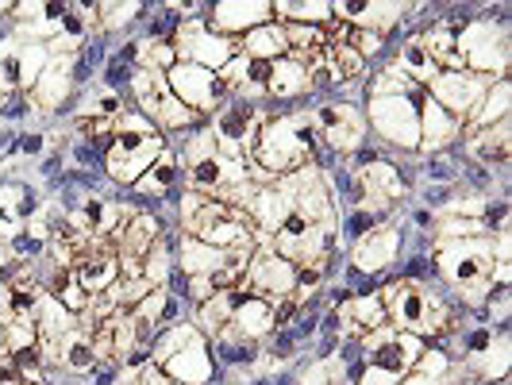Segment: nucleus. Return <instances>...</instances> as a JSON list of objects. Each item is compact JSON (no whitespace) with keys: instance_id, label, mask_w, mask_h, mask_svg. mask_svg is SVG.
<instances>
[{"instance_id":"obj_19","label":"nucleus","mask_w":512,"mask_h":385,"mask_svg":"<svg viewBox=\"0 0 512 385\" xmlns=\"http://www.w3.org/2000/svg\"><path fill=\"white\" fill-rule=\"evenodd\" d=\"M158 370L166 378H174L178 385H212L216 382V359H212L208 335L193 332Z\"/></svg>"},{"instance_id":"obj_33","label":"nucleus","mask_w":512,"mask_h":385,"mask_svg":"<svg viewBox=\"0 0 512 385\" xmlns=\"http://www.w3.org/2000/svg\"><path fill=\"white\" fill-rule=\"evenodd\" d=\"M243 289L247 285H239V289H224V293H216V297H208L205 305L193 308V324H197V332L201 335H212L224 332L231 324V312H235V305H239V297H243Z\"/></svg>"},{"instance_id":"obj_44","label":"nucleus","mask_w":512,"mask_h":385,"mask_svg":"<svg viewBox=\"0 0 512 385\" xmlns=\"http://www.w3.org/2000/svg\"><path fill=\"white\" fill-rule=\"evenodd\" d=\"M412 370H416V374H424V378H432V382H439V378H447V374L455 370V362H451L447 351H439L436 343H428V347L420 351V359H416Z\"/></svg>"},{"instance_id":"obj_18","label":"nucleus","mask_w":512,"mask_h":385,"mask_svg":"<svg viewBox=\"0 0 512 385\" xmlns=\"http://www.w3.org/2000/svg\"><path fill=\"white\" fill-rule=\"evenodd\" d=\"M27 97H31L35 116H62V112H70L77 97L74 58H51V66L27 89Z\"/></svg>"},{"instance_id":"obj_23","label":"nucleus","mask_w":512,"mask_h":385,"mask_svg":"<svg viewBox=\"0 0 512 385\" xmlns=\"http://www.w3.org/2000/svg\"><path fill=\"white\" fill-rule=\"evenodd\" d=\"M208 347H212V359L220 366H228V370H258V362H262V343L251 339V335L235 332L231 324L224 332L212 335Z\"/></svg>"},{"instance_id":"obj_45","label":"nucleus","mask_w":512,"mask_h":385,"mask_svg":"<svg viewBox=\"0 0 512 385\" xmlns=\"http://www.w3.org/2000/svg\"><path fill=\"white\" fill-rule=\"evenodd\" d=\"M51 154V135L43 128H27L16 135V151H12V166L16 158H47Z\"/></svg>"},{"instance_id":"obj_17","label":"nucleus","mask_w":512,"mask_h":385,"mask_svg":"<svg viewBox=\"0 0 512 385\" xmlns=\"http://www.w3.org/2000/svg\"><path fill=\"white\" fill-rule=\"evenodd\" d=\"M201 20H205L212 35L243 39L247 31L274 20V0H216V4H208V12Z\"/></svg>"},{"instance_id":"obj_27","label":"nucleus","mask_w":512,"mask_h":385,"mask_svg":"<svg viewBox=\"0 0 512 385\" xmlns=\"http://www.w3.org/2000/svg\"><path fill=\"white\" fill-rule=\"evenodd\" d=\"M509 332H497V339L489 343L486 351H478V355H470V359L459 362V370L466 378H474V382L482 385H493L501 382V378H509Z\"/></svg>"},{"instance_id":"obj_55","label":"nucleus","mask_w":512,"mask_h":385,"mask_svg":"<svg viewBox=\"0 0 512 385\" xmlns=\"http://www.w3.org/2000/svg\"><path fill=\"white\" fill-rule=\"evenodd\" d=\"M297 308H301V301L289 293V297H282V301H274V328H289L293 324V316H297Z\"/></svg>"},{"instance_id":"obj_9","label":"nucleus","mask_w":512,"mask_h":385,"mask_svg":"<svg viewBox=\"0 0 512 385\" xmlns=\"http://www.w3.org/2000/svg\"><path fill=\"white\" fill-rule=\"evenodd\" d=\"M312 124L320 131V139L332 147L339 158L362 147L370 139V128H366V112H362L359 101H320L312 108Z\"/></svg>"},{"instance_id":"obj_48","label":"nucleus","mask_w":512,"mask_h":385,"mask_svg":"<svg viewBox=\"0 0 512 385\" xmlns=\"http://www.w3.org/2000/svg\"><path fill=\"white\" fill-rule=\"evenodd\" d=\"M347 47L359 51L362 58L370 62V58H378V54L385 51V35H378V31H355V27H351V31H347Z\"/></svg>"},{"instance_id":"obj_12","label":"nucleus","mask_w":512,"mask_h":385,"mask_svg":"<svg viewBox=\"0 0 512 385\" xmlns=\"http://www.w3.org/2000/svg\"><path fill=\"white\" fill-rule=\"evenodd\" d=\"M332 4V20L355 27V31H378L389 39V31L412 20V12H420L424 4H397V0H328Z\"/></svg>"},{"instance_id":"obj_32","label":"nucleus","mask_w":512,"mask_h":385,"mask_svg":"<svg viewBox=\"0 0 512 385\" xmlns=\"http://www.w3.org/2000/svg\"><path fill=\"white\" fill-rule=\"evenodd\" d=\"M35 328H39V351L43 355H51V347L62 339L66 332H74L77 328V316L70 308H62L54 297L43 293V301H39V312H35Z\"/></svg>"},{"instance_id":"obj_39","label":"nucleus","mask_w":512,"mask_h":385,"mask_svg":"<svg viewBox=\"0 0 512 385\" xmlns=\"http://www.w3.org/2000/svg\"><path fill=\"white\" fill-rule=\"evenodd\" d=\"M143 16H147V4H139V0H128V4H101V16H97V35H120V31H128V27L143 24Z\"/></svg>"},{"instance_id":"obj_50","label":"nucleus","mask_w":512,"mask_h":385,"mask_svg":"<svg viewBox=\"0 0 512 385\" xmlns=\"http://www.w3.org/2000/svg\"><path fill=\"white\" fill-rule=\"evenodd\" d=\"M39 343V328L35 324H4V351H24V347H35Z\"/></svg>"},{"instance_id":"obj_29","label":"nucleus","mask_w":512,"mask_h":385,"mask_svg":"<svg viewBox=\"0 0 512 385\" xmlns=\"http://www.w3.org/2000/svg\"><path fill=\"white\" fill-rule=\"evenodd\" d=\"M301 97H308V70L301 62H293L289 54L274 62L270 70V85H266V101L278 104H297Z\"/></svg>"},{"instance_id":"obj_30","label":"nucleus","mask_w":512,"mask_h":385,"mask_svg":"<svg viewBox=\"0 0 512 385\" xmlns=\"http://www.w3.org/2000/svg\"><path fill=\"white\" fill-rule=\"evenodd\" d=\"M231 251H220V247H212L205 239H197V235H185L181 231L178 239V270L185 278H197V274H212V270H220L224 262H228Z\"/></svg>"},{"instance_id":"obj_2","label":"nucleus","mask_w":512,"mask_h":385,"mask_svg":"<svg viewBox=\"0 0 512 385\" xmlns=\"http://www.w3.org/2000/svg\"><path fill=\"white\" fill-rule=\"evenodd\" d=\"M378 297H382L385 316H389V324H393V328L420 335V339H428V343H436L439 335L447 332V328L455 324V316L462 312L447 293L432 289L428 282H405V278H393L389 285L378 289Z\"/></svg>"},{"instance_id":"obj_31","label":"nucleus","mask_w":512,"mask_h":385,"mask_svg":"<svg viewBox=\"0 0 512 385\" xmlns=\"http://www.w3.org/2000/svg\"><path fill=\"white\" fill-rule=\"evenodd\" d=\"M512 112V81H493L489 85V93L482 97V104L474 108V116L462 124V135L466 131H478V128H493V124H505Z\"/></svg>"},{"instance_id":"obj_34","label":"nucleus","mask_w":512,"mask_h":385,"mask_svg":"<svg viewBox=\"0 0 512 385\" xmlns=\"http://www.w3.org/2000/svg\"><path fill=\"white\" fill-rule=\"evenodd\" d=\"M393 66H397L405 77H412L416 85H424V89H428V85L439 77L436 58H432V54H428V47L420 43V31H416V35H409V39L401 43V51H397V58H393Z\"/></svg>"},{"instance_id":"obj_4","label":"nucleus","mask_w":512,"mask_h":385,"mask_svg":"<svg viewBox=\"0 0 512 385\" xmlns=\"http://www.w3.org/2000/svg\"><path fill=\"white\" fill-rule=\"evenodd\" d=\"M459 54H462V66L470 74H482V77H497L505 81L512 66V51H509V20H486V16H474L470 24L459 31Z\"/></svg>"},{"instance_id":"obj_54","label":"nucleus","mask_w":512,"mask_h":385,"mask_svg":"<svg viewBox=\"0 0 512 385\" xmlns=\"http://www.w3.org/2000/svg\"><path fill=\"white\" fill-rule=\"evenodd\" d=\"M89 385H116L120 382V362L116 359H97V366L85 374Z\"/></svg>"},{"instance_id":"obj_16","label":"nucleus","mask_w":512,"mask_h":385,"mask_svg":"<svg viewBox=\"0 0 512 385\" xmlns=\"http://www.w3.org/2000/svg\"><path fill=\"white\" fill-rule=\"evenodd\" d=\"M247 289L258 297H270V301H282L297 289V266L274 251L270 239H255V251L247 262Z\"/></svg>"},{"instance_id":"obj_47","label":"nucleus","mask_w":512,"mask_h":385,"mask_svg":"<svg viewBox=\"0 0 512 385\" xmlns=\"http://www.w3.org/2000/svg\"><path fill=\"white\" fill-rule=\"evenodd\" d=\"M35 108H31V97H27L24 89H16V93H4L0 97V124H20V120H27Z\"/></svg>"},{"instance_id":"obj_36","label":"nucleus","mask_w":512,"mask_h":385,"mask_svg":"<svg viewBox=\"0 0 512 385\" xmlns=\"http://www.w3.org/2000/svg\"><path fill=\"white\" fill-rule=\"evenodd\" d=\"M324 66H328V74H332V81L339 89H343V85H359L362 77H366V70H370V62H366L359 51H351L347 43H335V39H328Z\"/></svg>"},{"instance_id":"obj_8","label":"nucleus","mask_w":512,"mask_h":385,"mask_svg":"<svg viewBox=\"0 0 512 385\" xmlns=\"http://www.w3.org/2000/svg\"><path fill=\"white\" fill-rule=\"evenodd\" d=\"M166 81H170L174 97H178L189 112L205 116V120H212V112H216L220 104L231 101V89L224 85V77L205 70V66H193V62H174V66L166 70Z\"/></svg>"},{"instance_id":"obj_25","label":"nucleus","mask_w":512,"mask_h":385,"mask_svg":"<svg viewBox=\"0 0 512 385\" xmlns=\"http://www.w3.org/2000/svg\"><path fill=\"white\" fill-rule=\"evenodd\" d=\"M181 178H185V166H181L178 151H174V147H166V151L154 158L151 170L131 185V193H135V197H158V201H162V197L178 193Z\"/></svg>"},{"instance_id":"obj_1","label":"nucleus","mask_w":512,"mask_h":385,"mask_svg":"<svg viewBox=\"0 0 512 385\" xmlns=\"http://www.w3.org/2000/svg\"><path fill=\"white\" fill-rule=\"evenodd\" d=\"M316 143H320V131L312 124V108H297L285 116H262V128L247 151V166L282 178V174L312 166Z\"/></svg>"},{"instance_id":"obj_7","label":"nucleus","mask_w":512,"mask_h":385,"mask_svg":"<svg viewBox=\"0 0 512 385\" xmlns=\"http://www.w3.org/2000/svg\"><path fill=\"white\" fill-rule=\"evenodd\" d=\"M166 135L158 131H116L108 151H104V178L116 189H131L154 166V158L166 151Z\"/></svg>"},{"instance_id":"obj_35","label":"nucleus","mask_w":512,"mask_h":385,"mask_svg":"<svg viewBox=\"0 0 512 385\" xmlns=\"http://www.w3.org/2000/svg\"><path fill=\"white\" fill-rule=\"evenodd\" d=\"M239 47L247 58H262V62H278L289 54V39H285V24L278 20H270V24L255 27V31H247L243 39H239Z\"/></svg>"},{"instance_id":"obj_49","label":"nucleus","mask_w":512,"mask_h":385,"mask_svg":"<svg viewBox=\"0 0 512 385\" xmlns=\"http://www.w3.org/2000/svg\"><path fill=\"white\" fill-rule=\"evenodd\" d=\"M424 174H428V185H455L459 181V166L447 154H432L424 162Z\"/></svg>"},{"instance_id":"obj_22","label":"nucleus","mask_w":512,"mask_h":385,"mask_svg":"<svg viewBox=\"0 0 512 385\" xmlns=\"http://www.w3.org/2000/svg\"><path fill=\"white\" fill-rule=\"evenodd\" d=\"M243 212L255 224V239H270L285 224V216L293 212V205H289V197H285L278 185H255V193L243 205Z\"/></svg>"},{"instance_id":"obj_37","label":"nucleus","mask_w":512,"mask_h":385,"mask_svg":"<svg viewBox=\"0 0 512 385\" xmlns=\"http://www.w3.org/2000/svg\"><path fill=\"white\" fill-rule=\"evenodd\" d=\"M274 16L278 24H332V4L328 0H274Z\"/></svg>"},{"instance_id":"obj_52","label":"nucleus","mask_w":512,"mask_h":385,"mask_svg":"<svg viewBox=\"0 0 512 385\" xmlns=\"http://www.w3.org/2000/svg\"><path fill=\"white\" fill-rule=\"evenodd\" d=\"M108 39H104V35H89V39H85V47H81V58H85V66H89V70H93V74H101L104 70V62H108Z\"/></svg>"},{"instance_id":"obj_38","label":"nucleus","mask_w":512,"mask_h":385,"mask_svg":"<svg viewBox=\"0 0 512 385\" xmlns=\"http://www.w3.org/2000/svg\"><path fill=\"white\" fill-rule=\"evenodd\" d=\"M366 97H428V89H424V85H416L412 77H405L393 62H389L385 70H378V74L370 77Z\"/></svg>"},{"instance_id":"obj_3","label":"nucleus","mask_w":512,"mask_h":385,"mask_svg":"<svg viewBox=\"0 0 512 385\" xmlns=\"http://www.w3.org/2000/svg\"><path fill=\"white\" fill-rule=\"evenodd\" d=\"M436 274L451 293H462L470 285L486 282L497 266L493 258V235H470V239H443L432 243Z\"/></svg>"},{"instance_id":"obj_46","label":"nucleus","mask_w":512,"mask_h":385,"mask_svg":"<svg viewBox=\"0 0 512 385\" xmlns=\"http://www.w3.org/2000/svg\"><path fill=\"white\" fill-rule=\"evenodd\" d=\"M66 158L74 162V170H104V147L85 143V139H74L66 147Z\"/></svg>"},{"instance_id":"obj_28","label":"nucleus","mask_w":512,"mask_h":385,"mask_svg":"<svg viewBox=\"0 0 512 385\" xmlns=\"http://www.w3.org/2000/svg\"><path fill=\"white\" fill-rule=\"evenodd\" d=\"M166 228H170V224H166V216H154V212H135V216L128 220V228L116 235V247H120V255L143 258L154 243L162 239V231H166Z\"/></svg>"},{"instance_id":"obj_6","label":"nucleus","mask_w":512,"mask_h":385,"mask_svg":"<svg viewBox=\"0 0 512 385\" xmlns=\"http://www.w3.org/2000/svg\"><path fill=\"white\" fill-rule=\"evenodd\" d=\"M181 231L205 239V243L220 247V251H255V224H251V216L243 208H231L224 201H212V197L193 216L181 220Z\"/></svg>"},{"instance_id":"obj_60","label":"nucleus","mask_w":512,"mask_h":385,"mask_svg":"<svg viewBox=\"0 0 512 385\" xmlns=\"http://www.w3.org/2000/svg\"><path fill=\"white\" fill-rule=\"evenodd\" d=\"M12 8H16V0H0V24L12 20Z\"/></svg>"},{"instance_id":"obj_41","label":"nucleus","mask_w":512,"mask_h":385,"mask_svg":"<svg viewBox=\"0 0 512 385\" xmlns=\"http://www.w3.org/2000/svg\"><path fill=\"white\" fill-rule=\"evenodd\" d=\"M178 62L174 47L166 39H135V70H158L166 74Z\"/></svg>"},{"instance_id":"obj_56","label":"nucleus","mask_w":512,"mask_h":385,"mask_svg":"<svg viewBox=\"0 0 512 385\" xmlns=\"http://www.w3.org/2000/svg\"><path fill=\"white\" fill-rule=\"evenodd\" d=\"M401 378L389 374V370H378V366H362V374L351 385H397Z\"/></svg>"},{"instance_id":"obj_53","label":"nucleus","mask_w":512,"mask_h":385,"mask_svg":"<svg viewBox=\"0 0 512 385\" xmlns=\"http://www.w3.org/2000/svg\"><path fill=\"white\" fill-rule=\"evenodd\" d=\"M378 158H382V151H378V147L366 139L362 147H355V151L347 154V170H351V174H362V170H366V166H374Z\"/></svg>"},{"instance_id":"obj_21","label":"nucleus","mask_w":512,"mask_h":385,"mask_svg":"<svg viewBox=\"0 0 512 385\" xmlns=\"http://www.w3.org/2000/svg\"><path fill=\"white\" fill-rule=\"evenodd\" d=\"M459 139H462L459 120H455V116H447L432 97H424V104H420V151L416 154H424V158H432V154H447Z\"/></svg>"},{"instance_id":"obj_5","label":"nucleus","mask_w":512,"mask_h":385,"mask_svg":"<svg viewBox=\"0 0 512 385\" xmlns=\"http://www.w3.org/2000/svg\"><path fill=\"white\" fill-rule=\"evenodd\" d=\"M420 104L424 97H366V128L374 139L401 154L420 151Z\"/></svg>"},{"instance_id":"obj_42","label":"nucleus","mask_w":512,"mask_h":385,"mask_svg":"<svg viewBox=\"0 0 512 385\" xmlns=\"http://www.w3.org/2000/svg\"><path fill=\"white\" fill-rule=\"evenodd\" d=\"M385 220H389V216H374V212H366V208H347L335 224H339V239H347V247H351V243H359L362 235L382 228Z\"/></svg>"},{"instance_id":"obj_13","label":"nucleus","mask_w":512,"mask_h":385,"mask_svg":"<svg viewBox=\"0 0 512 385\" xmlns=\"http://www.w3.org/2000/svg\"><path fill=\"white\" fill-rule=\"evenodd\" d=\"M274 185L289 197L293 212H301V216L312 220V224H335V220H339L332 193H328V181H324V174H320L316 166H305V170L282 174Z\"/></svg>"},{"instance_id":"obj_26","label":"nucleus","mask_w":512,"mask_h":385,"mask_svg":"<svg viewBox=\"0 0 512 385\" xmlns=\"http://www.w3.org/2000/svg\"><path fill=\"white\" fill-rule=\"evenodd\" d=\"M47 362H54L58 370H66V374H89L93 366H97V351H93V335L85 332V328H74V332H66L58 343L51 347V355Z\"/></svg>"},{"instance_id":"obj_43","label":"nucleus","mask_w":512,"mask_h":385,"mask_svg":"<svg viewBox=\"0 0 512 385\" xmlns=\"http://www.w3.org/2000/svg\"><path fill=\"white\" fill-rule=\"evenodd\" d=\"M131 74H135V70H131L120 54L112 51L108 54V62H104L101 77H97V85L108 89V93H116V97H131Z\"/></svg>"},{"instance_id":"obj_20","label":"nucleus","mask_w":512,"mask_h":385,"mask_svg":"<svg viewBox=\"0 0 512 385\" xmlns=\"http://www.w3.org/2000/svg\"><path fill=\"white\" fill-rule=\"evenodd\" d=\"M466 143H462V154H466V162L470 166H482V170H501L505 174V166L512 162V124H493V128H478V131H466L462 135Z\"/></svg>"},{"instance_id":"obj_15","label":"nucleus","mask_w":512,"mask_h":385,"mask_svg":"<svg viewBox=\"0 0 512 385\" xmlns=\"http://www.w3.org/2000/svg\"><path fill=\"white\" fill-rule=\"evenodd\" d=\"M489 77L470 74V70H439V77L428 85V97L447 112L455 116L459 124H466L474 116V108L482 104V97L489 93Z\"/></svg>"},{"instance_id":"obj_51","label":"nucleus","mask_w":512,"mask_h":385,"mask_svg":"<svg viewBox=\"0 0 512 385\" xmlns=\"http://www.w3.org/2000/svg\"><path fill=\"white\" fill-rule=\"evenodd\" d=\"M432 274H436V262H432V255H424V251H416V255H409L401 262V278L405 282H428Z\"/></svg>"},{"instance_id":"obj_10","label":"nucleus","mask_w":512,"mask_h":385,"mask_svg":"<svg viewBox=\"0 0 512 385\" xmlns=\"http://www.w3.org/2000/svg\"><path fill=\"white\" fill-rule=\"evenodd\" d=\"M170 47L178 54V62H193V66H205L212 74H220L235 54H243L239 39H228V35H212L205 27V20H185V24L174 31Z\"/></svg>"},{"instance_id":"obj_57","label":"nucleus","mask_w":512,"mask_h":385,"mask_svg":"<svg viewBox=\"0 0 512 385\" xmlns=\"http://www.w3.org/2000/svg\"><path fill=\"white\" fill-rule=\"evenodd\" d=\"M139 385H178V382H174V378H166V374H162L154 362H147V366L139 370Z\"/></svg>"},{"instance_id":"obj_11","label":"nucleus","mask_w":512,"mask_h":385,"mask_svg":"<svg viewBox=\"0 0 512 385\" xmlns=\"http://www.w3.org/2000/svg\"><path fill=\"white\" fill-rule=\"evenodd\" d=\"M424 347H428V339H420V335H412V332H401V328H393V324H382L378 332H370L359 343L366 366L389 370V374H397V378L409 374L412 366H416Z\"/></svg>"},{"instance_id":"obj_58","label":"nucleus","mask_w":512,"mask_h":385,"mask_svg":"<svg viewBox=\"0 0 512 385\" xmlns=\"http://www.w3.org/2000/svg\"><path fill=\"white\" fill-rule=\"evenodd\" d=\"M0 385H24L20 382V374H16V366L8 355H0Z\"/></svg>"},{"instance_id":"obj_40","label":"nucleus","mask_w":512,"mask_h":385,"mask_svg":"<svg viewBox=\"0 0 512 385\" xmlns=\"http://www.w3.org/2000/svg\"><path fill=\"white\" fill-rule=\"evenodd\" d=\"M297 382L301 385H351L347 382V366L339 355H316L308 366H297Z\"/></svg>"},{"instance_id":"obj_24","label":"nucleus","mask_w":512,"mask_h":385,"mask_svg":"<svg viewBox=\"0 0 512 385\" xmlns=\"http://www.w3.org/2000/svg\"><path fill=\"white\" fill-rule=\"evenodd\" d=\"M231 328L243 335H251L258 343H266L270 335L278 332L274 328V301L270 297H258L251 289H243V297H239V305L231 312Z\"/></svg>"},{"instance_id":"obj_59","label":"nucleus","mask_w":512,"mask_h":385,"mask_svg":"<svg viewBox=\"0 0 512 385\" xmlns=\"http://www.w3.org/2000/svg\"><path fill=\"white\" fill-rule=\"evenodd\" d=\"M397 385H439V382H432V378H424V374L409 370V374H401V382H397Z\"/></svg>"},{"instance_id":"obj_14","label":"nucleus","mask_w":512,"mask_h":385,"mask_svg":"<svg viewBox=\"0 0 512 385\" xmlns=\"http://www.w3.org/2000/svg\"><path fill=\"white\" fill-rule=\"evenodd\" d=\"M401 247H405V224H401L397 216H389L382 228H374L370 235H362L359 243H351L347 266L359 270V274H366V278L389 274L393 262H397V255H401Z\"/></svg>"}]
</instances>
